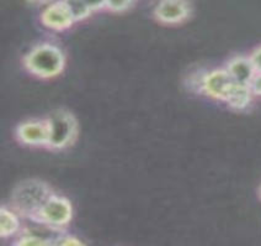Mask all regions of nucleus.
<instances>
[{
  "label": "nucleus",
  "instance_id": "f257e3e1",
  "mask_svg": "<svg viewBox=\"0 0 261 246\" xmlns=\"http://www.w3.org/2000/svg\"><path fill=\"white\" fill-rule=\"evenodd\" d=\"M23 66L31 75L38 78H55L64 70V53L52 43H41L35 46L23 57Z\"/></svg>",
  "mask_w": 261,
  "mask_h": 246
},
{
  "label": "nucleus",
  "instance_id": "f03ea898",
  "mask_svg": "<svg viewBox=\"0 0 261 246\" xmlns=\"http://www.w3.org/2000/svg\"><path fill=\"white\" fill-rule=\"evenodd\" d=\"M53 193L47 183L40 180H28L19 183L11 195V203L19 214L34 218Z\"/></svg>",
  "mask_w": 261,
  "mask_h": 246
},
{
  "label": "nucleus",
  "instance_id": "7ed1b4c3",
  "mask_svg": "<svg viewBox=\"0 0 261 246\" xmlns=\"http://www.w3.org/2000/svg\"><path fill=\"white\" fill-rule=\"evenodd\" d=\"M48 125V144L51 150H63L69 147L78 136V121L72 113L58 109L46 119Z\"/></svg>",
  "mask_w": 261,
  "mask_h": 246
},
{
  "label": "nucleus",
  "instance_id": "20e7f679",
  "mask_svg": "<svg viewBox=\"0 0 261 246\" xmlns=\"http://www.w3.org/2000/svg\"><path fill=\"white\" fill-rule=\"evenodd\" d=\"M73 218L72 203L62 195L53 193L32 220L56 230H63Z\"/></svg>",
  "mask_w": 261,
  "mask_h": 246
},
{
  "label": "nucleus",
  "instance_id": "39448f33",
  "mask_svg": "<svg viewBox=\"0 0 261 246\" xmlns=\"http://www.w3.org/2000/svg\"><path fill=\"white\" fill-rule=\"evenodd\" d=\"M236 82L225 68H217L206 73L200 79V90L207 97L225 103Z\"/></svg>",
  "mask_w": 261,
  "mask_h": 246
},
{
  "label": "nucleus",
  "instance_id": "423d86ee",
  "mask_svg": "<svg viewBox=\"0 0 261 246\" xmlns=\"http://www.w3.org/2000/svg\"><path fill=\"white\" fill-rule=\"evenodd\" d=\"M191 15V4L189 0H158L154 8V17L167 25H177Z\"/></svg>",
  "mask_w": 261,
  "mask_h": 246
},
{
  "label": "nucleus",
  "instance_id": "0eeeda50",
  "mask_svg": "<svg viewBox=\"0 0 261 246\" xmlns=\"http://www.w3.org/2000/svg\"><path fill=\"white\" fill-rule=\"evenodd\" d=\"M41 21L46 28L55 31H63L75 23L65 0H57L48 4L41 14Z\"/></svg>",
  "mask_w": 261,
  "mask_h": 246
},
{
  "label": "nucleus",
  "instance_id": "6e6552de",
  "mask_svg": "<svg viewBox=\"0 0 261 246\" xmlns=\"http://www.w3.org/2000/svg\"><path fill=\"white\" fill-rule=\"evenodd\" d=\"M16 138L28 146H47L48 125L46 120H29L21 123L16 129Z\"/></svg>",
  "mask_w": 261,
  "mask_h": 246
},
{
  "label": "nucleus",
  "instance_id": "1a4fd4ad",
  "mask_svg": "<svg viewBox=\"0 0 261 246\" xmlns=\"http://www.w3.org/2000/svg\"><path fill=\"white\" fill-rule=\"evenodd\" d=\"M225 70L232 77L233 81L238 84L249 85L251 79L256 75V70H255L253 62L250 57H245V56H236L225 66Z\"/></svg>",
  "mask_w": 261,
  "mask_h": 246
},
{
  "label": "nucleus",
  "instance_id": "9d476101",
  "mask_svg": "<svg viewBox=\"0 0 261 246\" xmlns=\"http://www.w3.org/2000/svg\"><path fill=\"white\" fill-rule=\"evenodd\" d=\"M75 21L88 17L94 11L106 8V0H65Z\"/></svg>",
  "mask_w": 261,
  "mask_h": 246
},
{
  "label": "nucleus",
  "instance_id": "9b49d317",
  "mask_svg": "<svg viewBox=\"0 0 261 246\" xmlns=\"http://www.w3.org/2000/svg\"><path fill=\"white\" fill-rule=\"evenodd\" d=\"M253 97L254 94L249 85L236 83L227 100H225V104L230 106L234 110H245L253 102Z\"/></svg>",
  "mask_w": 261,
  "mask_h": 246
},
{
  "label": "nucleus",
  "instance_id": "f8f14e48",
  "mask_svg": "<svg viewBox=\"0 0 261 246\" xmlns=\"http://www.w3.org/2000/svg\"><path fill=\"white\" fill-rule=\"evenodd\" d=\"M20 231L19 216L13 210L2 207L0 210V235L3 239L16 235Z\"/></svg>",
  "mask_w": 261,
  "mask_h": 246
},
{
  "label": "nucleus",
  "instance_id": "ddd939ff",
  "mask_svg": "<svg viewBox=\"0 0 261 246\" xmlns=\"http://www.w3.org/2000/svg\"><path fill=\"white\" fill-rule=\"evenodd\" d=\"M16 245H25V246H38V245H51L52 242L49 241V240H46V238H43V236L41 235H37V234H32L28 231V233L25 234V235H22L21 238L17 240L16 242H15Z\"/></svg>",
  "mask_w": 261,
  "mask_h": 246
},
{
  "label": "nucleus",
  "instance_id": "4468645a",
  "mask_svg": "<svg viewBox=\"0 0 261 246\" xmlns=\"http://www.w3.org/2000/svg\"><path fill=\"white\" fill-rule=\"evenodd\" d=\"M135 3L136 0H106V8L111 11L121 13V11L128 10Z\"/></svg>",
  "mask_w": 261,
  "mask_h": 246
},
{
  "label": "nucleus",
  "instance_id": "2eb2a0df",
  "mask_svg": "<svg viewBox=\"0 0 261 246\" xmlns=\"http://www.w3.org/2000/svg\"><path fill=\"white\" fill-rule=\"evenodd\" d=\"M249 87H250L254 96L261 97V72H256V75H255L254 78L251 79Z\"/></svg>",
  "mask_w": 261,
  "mask_h": 246
},
{
  "label": "nucleus",
  "instance_id": "dca6fc26",
  "mask_svg": "<svg viewBox=\"0 0 261 246\" xmlns=\"http://www.w3.org/2000/svg\"><path fill=\"white\" fill-rule=\"evenodd\" d=\"M56 245H83V242L73 235H61L56 241Z\"/></svg>",
  "mask_w": 261,
  "mask_h": 246
},
{
  "label": "nucleus",
  "instance_id": "f3484780",
  "mask_svg": "<svg viewBox=\"0 0 261 246\" xmlns=\"http://www.w3.org/2000/svg\"><path fill=\"white\" fill-rule=\"evenodd\" d=\"M249 57H250L251 62H253L256 72H261V46L256 47Z\"/></svg>",
  "mask_w": 261,
  "mask_h": 246
},
{
  "label": "nucleus",
  "instance_id": "a211bd4d",
  "mask_svg": "<svg viewBox=\"0 0 261 246\" xmlns=\"http://www.w3.org/2000/svg\"><path fill=\"white\" fill-rule=\"evenodd\" d=\"M28 2L32 3V4H51L52 0H28Z\"/></svg>",
  "mask_w": 261,
  "mask_h": 246
},
{
  "label": "nucleus",
  "instance_id": "6ab92c4d",
  "mask_svg": "<svg viewBox=\"0 0 261 246\" xmlns=\"http://www.w3.org/2000/svg\"><path fill=\"white\" fill-rule=\"evenodd\" d=\"M259 195H260V199H261V186H260V188H259Z\"/></svg>",
  "mask_w": 261,
  "mask_h": 246
}]
</instances>
